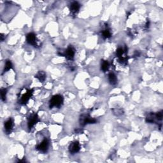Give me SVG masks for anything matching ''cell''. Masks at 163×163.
<instances>
[{
    "mask_svg": "<svg viewBox=\"0 0 163 163\" xmlns=\"http://www.w3.org/2000/svg\"><path fill=\"white\" fill-rule=\"evenodd\" d=\"M108 80L112 85H116L117 82V78L116 75L113 73H110L108 75Z\"/></svg>",
    "mask_w": 163,
    "mask_h": 163,
    "instance_id": "obj_13",
    "label": "cell"
},
{
    "mask_svg": "<svg viewBox=\"0 0 163 163\" xmlns=\"http://www.w3.org/2000/svg\"><path fill=\"white\" fill-rule=\"evenodd\" d=\"M35 78H37L40 82H44L46 79V73L43 71H40L38 73L35 75Z\"/></svg>",
    "mask_w": 163,
    "mask_h": 163,
    "instance_id": "obj_12",
    "label": "cell"
},
{
    "mask_svg": "<svg viewBox=\"0 0 163 163\" xmlns=\"http://www.w3.org/2000/svg\"><path fill=\"white\" fill-rule=\"evenodd\" d=\"M33 92V90H32V89L28 90L27 92L22 96V97H21V100H20V103L22 105L26 104L28 101L29 100V99L31 98Z\"/></svg>",
    "mask_w": 163,
    "mask_h": 163,
    "instance_id": "obj_7",
    "label": "cell"
},
{
    "mask_svg": "<svg viewBox=\"0 0 163 163\" xmlns=\"http://www.w3.org/2000/svg\"><path fill=\"white\" fill-rule=\"evenodd\" d=\"M11 68H12V63L9 60H7L5 63V65L4 67V72H7L9 71Z\"/></svg>",
    "mask_w": 163,
    "mask_h": 163,
    "instance_id": "obj_15",
    "label": "cell"
},
{
    "mask_svg": "<svg viewBox=\"0 0 163 163\" xmlns=\"http://www.w3.org/2000/svg\"><path fill=\"white\" fill-rule=\"evenodd\" d=\"M7 90L6 89H1V96H2V99L3 101H6V96H7Z\"/></svg>",
    "mask_w": 163,
    "mask_h": 163,
    "instance_id": "obj_16",
    "label": "cell"
},
{
    "mask_svg": "<svg viewBox=\"0 0 163 163\" xmlns=\"http://www.w3.org/2000/svg\"><path fill=\"white\" fill-rule=\"evenodd\" d=\"M63 101H64V99L61 95L57 94V95L54 96L51 99L50 102H49L50 108H52L54 107L60 108L63 105Z\"/></svg>",
    "mask_w": 163,
    "mask_h": 163,
    "instance_id": "obj_1",
    "label": "cell"
},
{
    "mask_svg": "<svg viewBox=\"0 0 163 163\" xmlns=\"http://www.w3.org/2000/svg\"><path fill=\"white\" fill-rule=\"evenodd\" d=\"M26 41L29 45H31L35 47L38 46L37 37L33 33H29L26 35Z\"/></svg>",
    "mask_w": 163,
    "mask_h": 163,
    "instance_id": "obj_6",
    "label": "cell"
},
{
    "mask_svg": "<svg viewBox=\"0 0 163 163\" xmlns=\"http://www.w3.org/2000/svg\"><path fill=\"white\" fill-rule=\"evenodd\" d=\"M80 150V145L78 142H72L69 146V151L71 154H76Z\"/></svg>",
    "mask_w": 163,
    "mask_h": 163,
    "instance_id": "obj_8",
    "label": "cell"
},
{
    "mask_svg": "<svg viewBox=\"0 0 163 163\" xmlns=\"http://www.w3.org/2000/svg\"><path fill=\"white\" fill-rule=\"evenodd\" d=\"M49 146V142L47 138H45L40 144L38 145L37 147V149L41 152L45 153L48 150Z\"/></svg>",
    "mask_w": 163,
    "mask_h": 163,
    "instance_id": "obj_5",
    "label": "cell"
},
{
    "mask_svg": "<svg viewBox=\"0 0 163 163\" xmlns=\"http://www.w3.org/2000/svg\"><path fill=\"white\" fill-rule=\"evenodd\" d=\"M75 54V50L73 47L70 46L68 47V49L65 51V52L61 54V56H65L66 58L68 60H73Z\"/></svg>",
    "mask_w": 163,
    "mask_h": 163,
    "instance_id": "obj_3",
    "label": "cell"
},
{
    "mask_svg": "<svg viewBox=\"0 0 163 163\" xmlns=\"http://www.w3.org/2000/svg\"><path fill=\"white\" fill-rule=\"evenodd\" d=\"M96 122V120L92 118L89 115L85 114L83 115L80 117V124L82 126H86L89 124H94Z\"/></svg>",
    "mask_w": 163,
    "mask_h": 163,
    "instance_id": "obj_2",
    "label": "cell"
},
{
    "mask_svg": "<svg viewBox=\"0 0 163 163\" xmlns=\"http://www.w3.org/2000/svg\"><path fill=\"white\" fill-rule=\"evenodd\" d=\"M80 8V4L78 2H73L70 6V11L73 15H75L78 11H79Z\"/></svg>",
    "mask_w": 163,
    "mask_h": 163,
    "instance_id": "obj_9",
    "label": "cell"
},
{
    "mask_svg": "<svg viewBox=\"0 0 163 163\" xmlns=\"http://www.w3.org/2000/svg\"><path fill=\"white\" fill-rule=\"evenodd\" d=\"M39 120L38 116L37 114L36 113H33L31 115H30L29 117H28V128L29 129H31L33 126L37 124Z\"/></svg>",
    "mask_w": 163,
    "mask_h": 163,
    "instance_id": "obj_4",
    "label": "cell"
},
{
    "mask_svg": "<svg viewBox=\"0 0 163 163\" xmlns=\"http://www.w3.org/2000/svg\"><path fill=\"white\" fill-rule=\"evenodd\" d=\"M109 63L108 62V61H103L101 63V70L103 71L104 72L108 71V68H109Z\"/></svg>",
    "mask_w": 163,
    "mask_h": 163,
    "instance_id": "obj_14",
    "label": "cell"
},
{
    "mask_svg": "<svg viewBox=\"0 0 163 163\" xmlns=\"http://www.w3.org/2000/svg\"><path fill=\"white\" fill-rule=\"evenodd\" d=\"M14 127V120L12 119H8L7 121L5 122L4 124V128H5V131L7 132V134L10 133L13 129Z\"/></svg>",
    "mask_w": 163,
    "mask_h": 163,
    "instance_id": "obj_10",
    "label": "cell"
},
{
    "mask_svg": "<svg viewBox=\"0 0 163 163\" xmlns=\"http://www.w3.org/2000/svg\"><path fill=\"white\" fill-rule=\"evenodd\" d=\"M101 36L104 39L110 38L112 36L110 30L108 29L107 27H106L104 29H103L101 31Z\"/></svg>",
    "mask_w": 163,
    "mask_h": 163,
    "instance_id": "obj_11",
    "label": "cell"
}]
</instances>
